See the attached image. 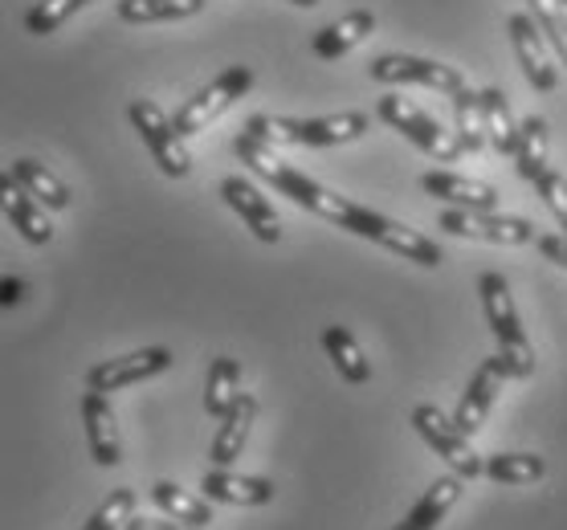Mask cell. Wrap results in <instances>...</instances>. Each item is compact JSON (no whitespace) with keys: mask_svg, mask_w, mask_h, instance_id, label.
I'll use <instances>...</instances> for the list:
<instances>
[{"mask_svg":"<svg viewBox=\"0 0 567 530\" xmlns=\"http://www.w3.org/2000/svg\"><path fill=\"white\" fill-rule=\"evenodd\" d=\"M233 152H237V159H241L249 172H258L261 180H270L278 193L290 196L298 208H307V212H315V217L331 220V225L363 237V241H375V246L392 249V253H400L404 261H416V266H425V270H437L441 261H445L437 241H429L425 233H416V229L384 217V212H375V208L355 205V200H348V196L322 188L319 180H310L307 172L290 168L286 159L274 156L270 143H261L241 131V135L233 139Z\"/></svg>","mask_w":567,"mask_h":530,"instance_id":"cell-1","label":"cell"},{"mask_svg":"<svg viewBox=\"0 0 567 530\" xmlns=\"http://www.w3.org/2000/svg\"><path fill=\"white\" fill-rule=\"evenodd\" d=\"M372 131V115L363 111H343V115H322V118H270V115H249L246 135L261 143H298V147H339V143L363 139Z\"/></svg>","mask_w":567,"mask_h":530,"instance_id":"cell-2","label":"cell"},{"mask_svg":"<svg viewBox=\"0 0 567 530\" xmlns=\"http://www.w3.org/2000/svg\"><path fill=\"white\" fill-rule=\"evenodd\" d=\"M477 294H482V306H486V319H491V331L498 339V351L511 360V372L515 380H530L535 375V351H530V339L523 331V319L515 311V298H511V285H506L503 273H482L477 278Z\"/></svg>","mask_w":567,"mask_h":530,"instance_id":"cell-3","label":"cell"},{"mask_svg":"<svg viewBox=\"0 0 567 530\" xmlns=\"http://www.w3.org/2000/svg\"><path fill=\"white\" fill-rule=\"evenodd\" d=\"M375 115L384 118L392 131H400L409 143H416V147H421L429 159H437V164H457V159L465 156L462 135L445 131L429 111H421V106L409 103V98H400V94H384V98L375 103Z\"/></svg>","mask_w":567,"mask_h":530,"instance_id":"cell-4","label":"cell"},{"mask_svg":"<svg viewBox=\"0 0 567 530\" xmlns=\"http://www.w3.org/2000/svg\"><path fill=\"white\" fill-rule=\"evenodd\" d=\"M127 115H131V123H135V131H140V139L147 143L152 159L159 164V172L172 176V180H184V176L193 172V156H188L184 135L176 131V123H172L152 98H131Z\"/></svg>","mask_w":567,"mask_h":530,"instance_id":"cell-5","label":"cell"},{"mask_svg":"<svg viewBox=\"0 0 567 530\" xmlns=\"http://www.w3.org/2000/svg\"><path fill=\"white\" fill-rule=\"evenodd\" d=\"M249 86H254V70H249V65H229L225 74H217V79L208 82L205 91H196L193 98L176 111L172 123H176L181 135H200V131H208V123L225 115Z\"/></svg>","mask_w":567,"mask_h":530,"instance_id":"cell-6","label":"cell"},{"mask_svg":"<svg viewBox=\"0 0 567 530\" xmlns=\"http://www.w3.org/2000/svg\"><path fill=\"white\" fill-rule=\"evenodd\" d=\"M413 428L421 433V440H425L429 449L450 461V469L457 474V478H477V474H486V461L474 453L470 437L453 425L450 416L441 413L437 404H416V408H413Z\"/></svg>","mask_w":567,"mask_h":530,"instance_id":"cell-7","label":"cell"},{"mask_svg":"<svg viewBox=\"0 0 567 530\" xmlns=\"http://www.w3.org/2000/svg\"><path fill=\"white\" fill-rule=\"evenodd\" d=\"M437 229L453 237H470V241H486V246H530L539 241L535 225L527 217H506V212H470V208H450L437 212Z\"/></svg>","mask_w":567,"mask_h":530,"instance_id":"cell-8","label":"cell"},{"mask_svg":"<svg viewBox=\"0 0 567 530\" xmlns=\"http://www.w3.org/2000/svg\"><path fill=\"white\" fill-rule=\"evenodd\" d=\"M368 79L388 82V86L416 82V86H429V91L450 94V98L457 91H465L462 70L441 65V62H433V58H416V53H384V58H375V62H368Z\"/></svg>","mask_w":567,"mask_h":530,"instance_id":"cell-9","label":"cell"},{"mask_svg":"<svg viewBox=\"0 0 567 530\" xmlns=\"http://www.w3.org/2000/svg\"><path fill=\"white\" fill-rule=\"evenodd\" d=\"M176 363L168 347H143V351H131V355H118V360H103L94 363L91 372H86V392H123L131 384H143V380H152V375H164Z\"/></svg>","mask_w":567,"mask_h":530,"instance_id":"cell-10","label":"cell"},{"mask_svg":"<svg viewBox=\"0 0 567 530\" xmlns=\"http://www.w3.org/2000/svg\"><path fill=\"white\" fill-rule=\"evenodd\" d=\"M503 380H515L511 360H506L503 351L477 363V372L470 375V384H465V392H462V404H457V413H453V425L462 428L465 437H474L477 428L486 425V416H491L494 396H498V384H503Z\"/></svg>","mask_w":567,"mask_h":530,"instance_id":"cell-11","label":"cell"},{"mask_svg":"<svg viewBox=\"0 0 567 530\" xmlns=\"http://www.w3.org/2000/svg\"><path fill=\"white\" fill-rule=\"evenodd\" d=\"M506 33H511V45L518 53V65H523V74L535 91L551 94L559 86V74H555V62H551V45L543 38V29L535 25V17L527 13H511L506 17Z\"/></svg>","mask_w":567,"mask_h":530,"instance_id":"cell-12","label":"cell"},{"mask_svg":"<svg viewBox=\"0 0 567 530\" xmlns=\"http://www.w3.org/2000/svg\"><path fill=\"white\" fill-rule=\"evenodd\" d=\"M220 196H225V205H229L233 212L254 229L258 241L278 246V237H282V229H278V212H274L270 196L261 193L258 184L241 180V176H229V180L220 184Z\"/></svg>","mask_w":567,"mask_h":530,"instance_id":"cell-13","label":"cell"},{"mask_svg":"<svg viewBox=\"0 0 567 530\" xmlns=\"http://www.w3.org/2000/svg\"><path fill=\"white\" fill-rule=\"evenodd\" d=\"M82 425H86V445H91L94 461L103 469L118 466L123 461V440H118L115 413H111L103 392H86L82 396Z\"/></svg>","mask_w":567,"mask_h":530,"instance_id":"cell-14","label":"cell"},{"mask_svg":"<svg viewBox=\"0 0 567 530\" xmlns=\"http://www.w3.org/2000/svg\"><path fill=\"white\" fill-rule=\"evenodd\" d=\"M254 420H258V401H254L249 392H241V396H237V404L220 416L217 437H213V445H208V461H213V466H220V469H229L233 461L246 453V440H249V428H254Z\"/></svg>","mask_w":567,"mask_h":530,"instance_id":"cell-15","label":"cell"},{"mask_svg":"<svg viewBox=\"0 0 567 530\" xmlns=\"http://www.w3.org/2000/svg\"><path fill=\"white\" fill-rule=\"evenodd\" d=\"M200 493H205L208 502H220V506H270L278 486L270 478H237V474L217 466V469H205Z\"/></svg>","mask_w":567,"mask_h":530,"instance_id":"cell-16","label":"cell"},{"mask_svg":"<svg viewBox=\"0 0 567 530\" xmlns=\"http://www.w3.org/2000/svg\"><path fill=\"white\" fill-rule=\"evenodd\" d=\"M421 188L453 208L498 212V188H491V184H482V180H465V176H453V172H425V176H421Z\"/></svg>","mask_w":567,"mask_h":530,"instance_id":"cell-17","label":"cell"},{"mask_svg":"<svg viewBox=\"0 0 567 530\" xmlns=\"http://www.w3.org/2000/svg\"><path fill=\"white\" fill-rule=\"evenodd\" d=\"M0 196H4V217L13 225L17 233L25 237L29 246H50L53 241V225L45 220L38 205H33V196L17 184L13 172H4V180H0Z\"/></svg>","mask_w":567,"mask_h":530,"instance_id":"cell-18","label":"cell"},{"mask_svg":"<svg viewBox=\"0 0 567 530\" xmlns=\"http://www.w3.org/2000/svg\"><path fill=\"white\" fill-rule=\"evenodd\" d=\"M372 29H375L372 9H351L348 17L322 25L319 33H315V41H310V50H315V58H322V62H336V58H343L348 50H355Z\"/></svg>","mask_w":567,"mask_h":530,"instance_id":"cell-19","label":"cell"},{"mask_svg":"<svg viewBox=\"0 0 567 530\" xmlns=\"http://www.w3.org/2000/svg\"><path fill=\"white\" fill-rule=\"evenodd\" d=\"M462 481L465 478H457V474H450V478H437L425 493H421V502L409 510V518H404L400 527H392V530H437L441 522H445V515L457 506V498H462Z\"/></svg>","mask_w":567,"mask_h":530,"instance_id":"cell-20","label":"cell"},{"mask_svg":"<svg viewBox=\"0 0 567 530\" xmlns=\"http://www.w3.org/2000/svg\"><path fill=\"white\" fill-rule=\"evenodd\" d=\"M322 347H327V360L336 363L339 380H348L351 388L372 380V363H368V355H363V347L355 343L348 326H322Z\"/></svg>","mask_w":567,"mask_h":530,"instance_id":"cell-21","label":"cell"},{"mask_svg":"<svg viewBox=\"0 0 567 530\" xmlns=\"http://www.w3.org/2000/svg\"><path fill=\"white\" fill-rule=\"evenodd\" d=\"M547 152H551V127H547V118L530 115L518 123V152H515V168L523 180H539L543 172H547Z\"/></svg>","mask_w":567,"mask_h":530,"instance_id":"cell-22","label":"cell"},{"mask_svg":"<svg viewBox=\"0 0 567 530\" xmlns=\"http://www.w3.org/2000/svg\"><path fill=\"white\" fill-rule=\"evenodd\" d=\"M482 118H486V143H491L498 156H515L518 152V123L511 115V103L498 86L482 91Z\"/></svg>","mask_w":567,"mask_h":530,"instance_id":"cell-23","label":"cell"},{"mask_svg":"<svg viewBox=\"0 0 567 530\" xmlns=\"http://www.w3.org/2000/svg\"><path fill=\"white\" fill-rule=\"evenodd\" d=\"M237 384H241V363L229 360V355H217V360L208 363V380H205V408L213 420L229 413L233 404H237Z\"/></svg>","mask_w":567,"mask_h":530,"instance_id":"cell-24","label":"cell"},{"mask_svg":"<svg viewBox=\"0 0 567 530\" xmlns=\"http://www.w3.org/2000/svg\"><path fill=\"white\" fill-rule=\"evenodd\" d=\"M152 502L164 510L168 518H176V522H184V527H196L205 530L208 522H213V510H208V498L200 502V498H193V493H184L176 481H155L152 486Z\"/></svg>","mask_w":567,"mask_h":530,"instance_id":"cell-25","label":"cell"},{"mask_svg":"<svg viewBox=\"0 0 567 530\" xmlns=\"http://www.w3.org/2000/svg\"><path fill=\"white\" fill-rule=\"evenodd\" d=\"M208 0H123L118 17L127 25H152V21H184V17H200Z\"/></svg>","mask_w":567,"mask_h":530,"instance_id":"cell-26","label":"cell"},{"mask_svg":"<svg viewBox=\"0 0 567 530\" xmlns=\"http://www.w3.org/2000/svg\"><path fill=\"white\" fill-rule=\"evenodd\" d=\"M13 176H17V184H21L33 200H41L45 208H70V188H65L45 164H38V159H17Z\"/></svg>","mask_w":567,"mask_h":530,"instance_id":"cell-27","label":"cell"},{"mask_svg":"<svg viewBox=\"0 0 567 530\" xmlns=\"http://www.w3.org/2000/svg\"><path fill=\"white\" fill-rule=\"evenodd\" d=\"M547 474V461L535 453H494L486 457V478L498 486H530Z\"/></svg>","mask_w":567,"mask_h":530,"instance_id":"cell-28","label":"cell"},{"mask_svg":"<svg viewBox=\"0 0 567 530\" xmlns=\"http://www.w3.org/2000/svg\"><path fill=\"white\" fill-rule=\"evenodd\" d=\"M453 115H457V135H462L465 152L474 156L486 147V118H482V91H457L453 94Z\"/></svg>","mask_w":567,"mask_h":530,"instance_id":"cell-29","label":"cell"},{"mask_svg":"<svg viewBox=\"0 0 567 530\" xmlns=\"http://www.w3.org/2000/svg\"><path fill=\"white\" fill-rule=\"evenodd\" d=\"M131 510H135V490H131V486H118L78 530H118V527H127Z\"/></svg>","mask_w":567,"mask_h":530,"instance_id":"cell-30","label":"cell"},{"mask_svg":"<svg viewBox=\"0 0 567 530\" xmlns=\"http://www.w3.org/2000/svg\"><path fill=\"white\" fill-rule=\"evenodd\" d=\"M82 4H86V0H41V4H33L25 13V29L33 38H45L53 29H62Z\"/></svg>","mask_w":567,"mask_h":530,"instance_id":"cell-31","label":"cell"},{"mask_svg":"<svg viewBox=\"0 0 567 530\" xmlns=\"http://www.w3.org/2000/svg\"><path fill=\"white\" fill-rule=\"evenodd\" d=\"M530 17H535V25L543 29V38H547V45L555 50V58L567 65V9H559V4H535L530 9Z\"/></svg>","mask_w":567,"mask_h":530,"instance_id":"cell-32","label":"cell"},{"mask_svg":"<svg viewBox=\"0 0 567 530\" xmlns=\"http://www.w3.org/2000/svg\"><path fill=\"white\" fill-rule=\"evenodd\" d=\"M535 193H539L543 205L551 208V217L559 220V229L567 233V180H564V176L547 168L539 180H535Z\"/></svg>","mask_w":567,"mask_h":530,"instance_id":"cell-33","label":"cell"},{"mask_svg":"<svg viewBox=\"0 0 567 530\" xmlns=\"http://www.w3.org/2000/svg\"><path fill=\"white\" fill-rule=\"evenodd\" d=\"M535 246H539V253L547 261H555V266H564L567 270V233H547V237H539V241H535Z\"/></svg>","mask_w":567,"mask_h":530,"instance_id":"cell-34","label":"cell"},{"mask_svg":"<svg viewBox=\"0 0 567 530\" xmlns=\"http://www.w3.org/2000/svg\"><path fill=\"white\" fill-rule=\"evenodd\" d=\"M21 298H25V282L13 278V273H4V278H0V306L9 311V306H17Z\"/></svg>","mask_w":567,"mask_h":530,"instance_id":"cell-35","label":"cell"},{"mask_svg":"<svg viewBox=\"0 0 567 530\" xmlns=\"http://www.w3.org/2000/svg\"><path fill=\"white\" fill-rule=\"evenodd\" d=\"M123 530H196V527H184V522H176V518H172V522H159V518H135L131 515Z\"/></svg>","mask_w":567,"mask_h":530,"instance_id":"cell-36","label":"cell"},{"mask_svg":"<svg viewBox=\"0 0 567 530\" xmlns=\"http://www.w3.org/2000/svg\"><path fill=\"white\" fill-rule=\"evenodd\" d=\"M290 4H298V9H315L319 0H290Z\"/></svg>","mask_w":567,"mask_h":530,"instance_id":"cell-37","label":"cell"},{"mask_svg":"<svg viewBox=\"0 0 567 530\" xmlns=\"http://www.w3.org/2000/svg\"><path fill=\"white\" fill-rule=\"evenodd\" d=\"M555 4H559V9H567V0H555Z\"/></svg>","mask_w":567,"mask_h":530,"instance_id":"cell-38","label":"cell"},{"mask_svg":"<svg viewBox=\"0 0 567 530\" xmlns=\"http://www.w3.org/2000/svg\"><path fill=\"white\" fill-rule=\"evenodd\" d=\"M527 4H530V9H535V4H543V0H527Z\"/></svg>","mask_w":567,"mask_h":530,"instance_id":"cell-39","label":"cell"}]
</instances>
